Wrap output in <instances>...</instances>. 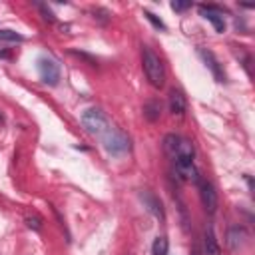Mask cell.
I'll return each mask as SVG.
<instances>
[{"instance_id": "cell-1", "label": "cell", "mask_w": 255, "mask_h": 255, "mask_svg": "<svg viewBox=\"0 0 255 255\" xmlns=\"http://www.w3.org/2000/svg\"><path fill=\"white\" fill-rule=\"evenodd\" d=\"M163 151L169 155V159L173 161V165H181V163H193L195 157V147L193 143L177 133H167L163 137Z\"/></svg>"}, {"instance_id": "cell-2", "label": "cell", "mask_w": 255, "mask_h": 255, "mask_svg": "<svg viewBox=\"0 0 255 255\" xmlns=\"http://www.w3.org/2000/svg\"><path fill=\"white\" fill-rule=\"evenodd\" d=\"M141 64H143V74H145L147 82L157 90L163 88V84H165V68H163L161 58L149 46L141 48Z\"/></svg>"}, {"instance_id": "cell-3", "label": "cell", "mask_w": 255, "mask_h": 255, "mask_svg": "<svg viewBox=\"0 0 255 255\" xmlns=\"http://www.w3.org/2000/svg\"><path fill=\"white\" fill-rule=\"evenodd\" d=\"M100 139H102V147H104L106 153L112 155V157H122V155H126V153L129 151V147H131L129 137H128L124 131H120L118 128H114V126H112Z\"/></svg>"}, {"instance_id": "cell-4", "label": "cell", "mask_w": 255, "mask_h": 255, "mask_svg": "<svg viewBox=\"0 0 255 255\" xmlns=\"http://www.w3.org/2000/svg\"><path fill=\"white\" fill-rule=\"evenodd\" d=\"M82 126L86 128L88 133L98 135V137H102V135L112 128L108 116H106L100 108H88V110L82 114Z\"/></svg>"}, {"instance_id": "cell-5", "label": "cell", "mask_w": 255, "mask_h": 255, "mask_svg": "<svg viewBox=\"0 0 255 255\" xmlns=\"http://www.w3.org/2000/svg\"><path fill=\"white\" fill-rule=\"evenodd\" d=\"M38 74L46 86H56L60 82V66L54 58H48V56L38 58Z\"/></svg>"}, {"instance_id": "cell-6", "label": "cell", "mask_w": 255, "mask_h": 255, "mask_svg": "<svg viewBox=\"0 0 255 255\" xmlns=\"http://www.w3.org/2000/svg\"><path fill=\"white\" fill-rule=\"evenodd\" d=\"M197 187H199V197H201L203 209H205L209 215H213V213L217 211V191H215L213 183L207 181V179H203V177H199Z\"/></svg>"}, {"instance_id": "cell-7", "label": "cell", "mask_w": 255, "mask_h": 255, "mask_svg": "<svg viewBox=\"0 0 255 255\" xmlns=\"http://www.w3.org/2000/svg\"><path fill=\"white\" fill-rule=\"evenodd\" d=\"M199 14L211 22V26L215 28L217 34H223L225 32V20H223V8L221 6H215V4H199L197 6Z\"/></svg>"}, {"instance_id": "cell-8", "label": "cell", "mask_w": 255, "mask_h": 255, "mask_svg": "<svg viewBox=\"0 0 255 255\" xmlns=\"http://www.w3.org/2000/svg\"><path fill=\"white\" fill-rule=\"evenodd\" d=\"M197 56L201 58V62L209 68V72L213 74V78H215V82H225V72H223V66L219 64V60L215 58V54L209 50V48H203V46H199L197 48Z\"/></svg>"}, {"instance_id": "cell-9", "label": "cell", "mask_w": 255, "mask_h": 255, "mask_svg": "<svg viewBox=\"0 0 255 255\" xmlns=\"http://www.w3.org/2000/svg\"><path fill=\"white\" fill-rule=\"evenodd\" d=\"M247 239H249V235H247V229L243 225H231L225 233V243L233 253L241 251L247 245Z\"/></svg>"}, {"instance_id": "cell-10", "label": "cell", "mask_w": 255, "mask_h": 255, "mask_svg": "<svg viewBox=\"0 0 255 255\" xmlns=\"http://www.w3.org/2000/svg\"><path fill=\"white\" fill-rule=\"evenodd\" d=\"M139 201L143 203V207H145L155 219H159V221L165 219L163 205H161V201H159V197H157L155 193H151V191H147V189H141V191H139Z\"/></svg>"}, {"instance_id": "cell-11", "label": "cell", "mask_w": 255, "mask_h": 255, "mask_svg": "<svg viewBox=\"0 0 255 255\" xmlns=\"http://www.w3.org/2000/svg\"><path fill=\"white\" fill-rule=\"evenodd\" d=\"M203 255H221V247L217 243L213 225L205 227V235H203Z\"/></svg>"}, {"instance_id": "cell-12", "label": "cell", "mask_w": 255, "mask_h": 255, "mask_svg": "<svg viewBox=\"0 0 255 255\" xmlns=\"http://www.w3.org/2000/svg\"><path fill=\"white\" fill-rule=\"evenodd\" d=\"M167 104H169V112H171L173 116H183L185 110H187L185 96H183L179 90H171V92H169V100H167Z\"/></svg>"}, {"instance_id": "cell-13", "label": "cell", "mask_w": 255, "mask_h": 255, "mask_svg": "<svg viewBox=\"0 0 255 255\" xmlns=\"http://www.w3.org/2000/svg\"><path fill=\"white\" fill-rule=\"evenodd\" d=\"M159 114H161V104H159L157 100H149V102L143 106V116H145V120L155 122V120H159Z\"/></svg>"}, {"instance_id": "cell-14", "label": "cell", "mask_w": 255, "mask_h": 255, "mask_svg": "<svg viewBox=\"0 0 255 255\" xmlns=\"http://www.w3.org/2000/svg\"><path fill=\"white\" fill-rule=\"evenodd\" d=\"M167 251H169L167 239L163 235H157L153 239V243H151V255H167Z\"/></svg>"}, {"instance_id": "cell-15", "label": "cell", "mask_w": 255, "mask_h": 255, "mask_svg": "<svg viewBox=\"0 0 255 255\" xmlns=\"http://www.w3.org/2000/svg\"><path fill=\"white\" fill-rule=\"evenodd\" d=\"M24 36L10 30V28H0V42H8V44H16V42H22Z\"/></svg>"}, {"instance_id": "cell-16", "label": "cell", "mask_w": 255, "mask_h": 255, "mask_svg": "<svg viewBox=\"0 0 255 255\" xmlns=\"http://www.w3.org/2000/svg\"><path fill=\"white\" fill-rule=\"evenodd\" d=\"M24 221H26V225H28L30 229H34V231H40V229H42V217H40L38 213H28Z\"/></svg>"}, {"instance_id": "cell-17", "label": "cell", "mask_w": 255, "mask_h": 255, "mask_svg": "<svg viewBox=\"0 0 255 255\" xmlns=\"http://www.w3.org/2000/svg\"><path fill=\"white\" fill-rule=\"evenodd\" d=\"M143 16L151 22V26L153 28H157V30H165V24H163V20L159 18V16H155L153 12H149V10H143Z\"/></svg>"}, {"instance_id": "cell-18", "label": "cell", "mask_w": 255, "mask_h": 255, "mask_svg": "<svg viewBox=\"0 0 255 255\" xmlns=\"http://www.w3.org/2000/svg\"><path fill=\"white\" fill-rule=\"evenodd\" d=\"M36 6H38V10L42 12V18L46 20V22H56V16H54V12L48 8V4H42V2H36Z\"/></svg>"}, {"instance_id": "cell-19", "label": "cell", "mask_w": 255, "mask_h": 255, "mask_svg": "<svg viewBox=\"0 0 255 255\" xmlns=\"http://www.w3.org/2000/svg\"><path fill=\"white\" fill-rule=\"evenodd\" d=\"M187 8H191V2H179V0L171 2V10H175V12H183Z\"/></svg>"}, {"instance_id": "cell-20", "label": "cell", "mask_w": 255, "mask_h": 255, "mask_svg": "<svg viewBox=\"0 0 255 255\" xmlns=\"http://www.w3.org/2000/svg\"><path fill=\"white\" fill-rule=\"evenodd\" d=\"M0 58H6V60H8V58H10V52H6V50H0Z\"/></svg>"}, {"instance_id": "cell-21", "label": "cell", "mask_w": 255, "mask_h": 255, "mask_svg": "<svg viewBox=\"0 0 255 255\" xmlns=\"http://www.w3.org/2000/svg\"><path fill=\"white\" fill-rule=\"evenodd\" d=\"M191 255H201V251H199V247H193V253Z\"/></svg>"}, {"instance_id": "cell-22", "label": "cell", "mask_w": 255, "mask_h": 255, "mask_svg": "<svg viewBox=\"0 0 255 255\" xmlns=\"http://www.w3.org/2000/svg\"><path fill=\"white\" fill-rule=\"evenodd\" d=\"M2 122H4V118H2V114H0V124H2Z\"/></svg>"}]
</instances>
